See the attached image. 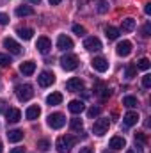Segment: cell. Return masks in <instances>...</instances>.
I'll list each match as a JSON object with an SVG mask.
<instances>
[{
  "label": "cell",
  "mask_w": 151,
  "mask_h": 153,
  "mask_svg": "<svg viewBox=\"0 0 151 153\" xmlns=\"http://www.w3.org/2000/svg\"><path fill=\"white\" fill-rule=\"evenodd\" d=\"M5 117H7V123H18L21 119V112L18 109H7L5 111Z\"/></svg>",
  "instance_id": "15"
},
{
  "label": "cell",
  "mask_w": 151,
  "mask_h": 153,
  "mask_svg": "<svg viewBox=\"0 0 151 153\" xmlns=\"http://www.w3.org/2000/svg\"><path fill=\"white\" fill-rule=\"evenodd\" d=\"M34 14V9L32 7H29V5H20L18 9H16V16H32Z\"/></svg>",
  "instance_id": "23"
},
{
  "label": "cell",
  "mask_w": 151,
  "mask_h": 153,
  "mask_svg": "<svg viewBox=\"0 0 151 153\" xmlns=\"http://www.w3.org/2000/svg\"><path fill=\"white\" fill-rule=\"evenodd\" d=\"M70 128H71L73 132H80V130L84 128V123H82V119H78V117H73V119L70 121Z\"/></svg>",
  "instance_id": "27"
},
{
  "label": "cell",
  "mask_w": 151,
  "mask_h": 153,
  "mask_svg": "<svg viewBox=\"0 0 151 153\" xmlns=\"http://www.w3.org/2000/svg\"><path fill=\"white\" fill-rule=\"evenodd\" d=\"M75 143H76L75 137H71V135H62V137L57 139L55 146H57V152L59 153H70V150L75 146Z\"/></svg>",
  "instance_id": "1"
},
{
  "label": "cell",
  "mask_w": 151,
  "mask_h": 153,
  "mask_svg": "<svg viewBox=\"0 0 151 153\" xmlns=\"http://www.w3.org/2000/svg\"><path fill=\"white\" fill-rule=\"evenodd\" d=\"M123 121H124V125H126V126H132V125H135V123L139 121V114H137V112H133V111H130V112H126V114H124Z\"/></svg>",
  "instance_id": "19"
},
{
  "label": "cell",
  "mask_w": 151,
  "mask_h": 153,
  "mask_svg": "<svg viewBox=\"0 0 151 153\" xmlns=\"http://www.w3.org/2000/svg\"><path fill=\"white\" fill-rule=\"evenodd\" d=\"M61 66L66 71H73V70H76V66H78V59H76L75 55H64L61 59Z\"/></svg>",
  "instance_id": "5"
},
{
  "label": "cell",
  "mask_w": 151,
  "mask_h": 153,
  "mask_svg": "<svg viewBox=\"0 0 151 153\" xmlns=\"http://www.w3.org/2000/svg\"><path fill=\"white\" fill-rule=\"evenodd\" d=\"M100 96L105 100V98H109L110 96V89H101V93H100Z\"/></svg>",
  "instance_id": "38"
},
{
  "label": "cell",
  "mask_w": 151,
  "mask_h": 153,
  "mask_svg": "<svg viewBox=\"0 0 151 153\" xmlns=\"http://www.w3.org/2000/svg\"><path fill=\"white\" fill-rule=\"evenodd\" d=\"M29 2H32V4H39L41 0H29Z\"/></svg>",
  "instance_id": "46"
},
{
  "label": "cell",
  "mask_w": 151,
  "mask_h": 153,
  "mask_svg": "<svg viewBox=\"0 0 151 153\" xmlns=\"http://www.w3.org/2000/svg\"><path fill=\"white\" fill-rule=\"evenodd\" d=\"M150 66H151V62H150L148 57H142V59L137 61V68H139V70H144V71H146V70H150Z\"/></svg>",
  "instance_id": "28"
},
{
  "label": "cell",
  "mask_w": 151,
  "mask_h": 153,
  "mask_svg": "<svg viewBox=\"0 0 151 153\" xmlns=\"http://www.w3.org/2000/svg\"><path fill=\"white\" fill-rule=\"evenodd\" d=\"M107 153H109V152H107Z\"/></svg>",
  "instance_id": "48"
},
{
  "label": "cell",
  "mask_w": 151,
  "mask_h": 153,
  "mask_svg": "<svg viewBox=\"0 0 151 153\" xmlns=\"http://www.w3.org/2000/svg\"><path fill=\"white\" fill-rule=\"evenodd\" d=\"M105 36L110 39V41H114V39L119 38V29H115V27H105Z\"/></svg>",
  "instance_id": "25"
},
{
  "label": "cell",
  "mask_w": 151,
  "mask_h": 153,
  "mask_svg": "<svg viewBox=\"0 0 151 153\" xmlns=\"http://www.w3.org/2000/svg\"><path fill=\"white\" fill-rule=\"evenodd\" d=\"M57 48H59V50H62V52L71 50V48H73V39L68 38V36H64V34H61L59 39H57Z\"/></svg>",
  "instance_id": "10"
},
{
  "label": "cell",
  "mask_w": 151,
  "mask_h": 153,
  "mask_svg": "<svg viewBox=\"0 0 151 153\" xmlns=\"http://www.w3.org/2000/svg\"><path fill=\"white\" fill-rule=\"evenodd\" d=\"M20 71L23 73V75H32L34 71H36V62L34 61H27V62H21L20 64Z\"/></svg>",
  "instance_id": "13"
},
{
  "label": "cell",
  "mask_w": 151,
  "mask_h": 153,
  "mask_svg": "<svg viewBox=\"0 0 151 153\" xmlns=\"http://www.w3.org/2000/svg\"><path fill=\"white\" fill-rule=\"evenodd\" d=\"M112 150H123L124 146H126V141H124V137H119V135H114L112 139H110V144H109Z\"/></svg>",
  "instance_id": "17"
},
{
  "label": "cell",
  "mask_w": 151,
  "mask_h": 153,
  "mask_svg": "<svg viewBox=\"0 0 151 153\" xmlns=\"http://www.w3.org/2000/svg\"><path fill=\"white\" fill-rule=\"evenodd\" d=\"M142 34H144V36H150L151 34V25L150 23H146V25L142 27Z\"/></svg>",
  "instance_id": "37"
},
{
  "label": "cell",
  "mask_w": 151,
  "mask_h": 153,
  "mask_svg": "<svg viewBox=\"0 0 151 153\" xmlns=\"http://www.w3.org/2000/svg\"><path fill=\"white\" fill-rule=\"evenodd\" d=\"M23 135H25V134H23L21 130H9V132H7V139H9L11 143H20V141L23 139Z\"/></svg>",
  "instance_id": "20"
},
{
  "label": "cell",
  "mask_w": 151,
  "mask_h": 153,
  "mask_svg": "<svg viewBox=\"0 0 151 153\" xmlns=\"http://www.w3.org/2000/svg\"><path fill=\"white\" fill-rule=\"evenodd\" d=\"M11 64V57L5 55V53H0V68H5Z\"/></svg>",
  "instance_id": "31"
},
{
  "label": "cell",
  "mask_w": 151,
  "mask_h": 153,
  "mask_svg": "<svg viewBox=\"0 0 151 153\" xmlns=\"http://www.w3.org/2000/svg\"><path fill=\"white\" fill-rule=\"evenodd\" d=\"M82 87H84V82H82L80 78H76V76L70 78V80L66 82V89H68V91H80Z\"/></svg>",
  "instance_id": "14"
},
{
  "label": "cell",
  "mask_w": 151,
  "mask_h": 153,
  "mask_svg": "<svg viewBox=\"0 0 151 153\" xmlns=\"http://www.w3.org/2000/svg\"><path fill=\"white\" fill-rule=\"evenodd\" d=\"M73 32L78 34V36H84V34H85V27H82V25H73Z\"/></svg>",
  "instance_id": "33"
},
{
  "label": "cell",
  "mask_w": 151,
  "mask_h": 153,
  "mask_svg": "<svg viewBox=\"0 0 151 153\" xmlns=\"http://www.w3.org/2000/svg\"><path fill=\"white\" fill-rule=\"evenodd\" d=\"M126 153H142V148H130V150H126Z\"/></svg>",
  "instance_id": "40"
},
{
  "label": "cell",
  "mask_w": 151,
  "mask_h": 153,
  "mask_svg": "<svg viewBox=\"0 0 151 153\" xmlns=\"http://www.w3.org/2000/svg\"><path fill=\"white\" fill-rule=\"evenodd\" d=\"M98 114H100V107H91V109L87 111V116H89V117H96Z\"/></svg>",
  "instance_id": "34"
},
{
  "label": "cell",
  "mask_w": 151,
  "mask_h": 153,
  "mask_svg": "<svg viewBox=\"0 0 151 153\" xmlns=\"http://www.w3.org/2000/svg\"><path fill=\"white\" fill-rule=\"evenodd\" d=\"M11 153H25V148H13Z\"/></svg>",
  "instance_id": "42"
},
{
  "label": "cell",
  "mask_w": 151,
  "mask_h": 153,
  "mask_svg": "<svg viewBox=\"0 0 151 153\" xmlns=\"http://www.w3.org/2000/svg\"><path fill=\"white\" fill-rule=\"evenodd\" d=\"M123 105L128 107V109H135V107L139 105V102H137L135 96H124V98H123Z\"/></svg>",
  "instance_id": "24"
},
{
  "label": "cell",
  "mask_w": 151,
  "mask_h": 153,
  "mask_svg": "<svg viewBox=\"0 0 151 153\" xmlns=\"http://www.w3.org/2000/svg\"><path fill=\"white\" fill-rule=\"evenodd\" d=\"M117 55H121V57H128L130 53H132V43L130 41H121L119 45H117Z\"/></svg>",
  "instance_id": "12"
},
{
  "label": "cell",
  "mask_w": 151,
  "mask_h": 153,
  "mask_svg": "<svg viewBox=\"0 0 151 153\" xmlns=\"http://www.w3.org/2000/svg\"><path fill=\"white\" fill-rule=\"evenodd\" d=\"M2 152H4V150H2V143H0V153H2Z\"/></svg>",
  "instance_id": "47"
},
{
  "label": "cell",
  "mask_w": 151,
  "mask_h": 153,
  "mask_svg": "<svg viewBox=\"0 0 151 153\" xmlns=\"http://www.w3.org/2000/svg\"><path fill=\"white\" fill-rule=\"evenodd\" d=\"M38 82H39L41 87H48V85H52L55 82V75L52 71H43V73H39Z\"/></svg>",
  "instance_id": "8"
},
{
  "label": "cell",
  "mask_w": 151,
  "mask_h": 153,
  "mask_svg": "<svg viewBox=\"0 0 151 153\" xmlns=\"http://www.w3.org/2000/svg\"><path fill=\"white\" fill-rule=\"evenodd\" d=\"M135 73H137V66H135V64H128V66H126V73H124L126 78H133Z\"/></svg>",
  "instance_id": "29"
},
{
  "label": "cell",
  "mask_w": 151,
  "mask_h": 153,
  "mask_svg": "<svg viewBox=\"0 0 151 153\" xmlns=\"http://www.w3.org/2000/svg\"><path fill=\"white\" fill-rule=\"evenodd\" d=\"M39 116H41V109H39L38 105H30V107L27 109V112H25V117H27V119H30V121L38 119Z\"/></svg>",
  "instance_id": "18"
},
{
  "label": "cell",
  "mask_w": 151,
  "mask_h": 153,
  "mask_svg": "<svg viewBox=\"0 0 151 153\" xmlns=\"http://www.w3.org/2000/svg\"><path fill=\"white\" fill-rule=\"evenodd\" d=\"M38 148L41 150V152H48V150H50V141H48V139H41V141H38Z\"/></svg>",
  "instance_id": "30"
},
{
  "label": "cell",
  "mask_w": 151,
  "mask_h": 153,
  "mask_svg": "<svg viewBox=\"0 0 151 153\" xmlns=\"http://www.w3.org/2000/svg\"><path fill=\"white\" fill-rule=\"evenodd\" d=\"M9 23V16L5 13H0V25H7Z\"/></svg>",
  "instance_id": "36"
},
{
  "label": "cell",
  "mask_w": 151,
  "mask_h": 153,
  "mask_svg": "<svg viewBox=\"0 0 151 153\" xmlns=\"http://www.w3.org/2000/svg\"><path fill=\"white\" fill-rule=\"evenodd\" d=\"M109 126H110L109 117H100V119L94 121V125H93V132H94L98 137H101V135H105V134L109 132Z\"/></svg>",
  "instance_id": "3"
},
{
  "label": "cell",
  "mask_w": 151,
  "mask_h": 153,
  "mask_svg": "<svg viewBox=\"0 0 151 153\" xmlns=\"http://www.w3.org/2000/svg\"><path fill=\"white\" fill-rule=\"evenodd\" d=\"M91 64H93V68H94L96 71H100V73H105V71L109 70V61H107L105 57H94V59L91 61Z\"/></svg>",
  "instance_id": "7"
},
{
  "label": "cell",
  "mask_w": 151,
  "mask_h": 153,
  "mask_svg": "<svg viewBox=\"0 0 151 153\" xmlns=\"http://www.w3.org/2000/svg\"><path fill=\"white\" fill-rule=\"evenodd\" d=\"M64 125H66V117H64L62 114L55 112V114H50V116H48V126H50V128L59 130V128H62Z\"/></svg>",
  "instance_id": "4"
},
{
  "label": "cell",
  "mask_w": 151,
  "mask_h": 153,
  "mask_svg": "<svg viewBox=\"0 0 151 153\" xmlns=\"http://www.w3.org/2000/svg\"><path fill=\"white\" fill-rule=\"evenodd\" d=\"M16 96L20 102H27L34 96V91H32V85L30 84H20L16 85Z\"/></svg>",
  "instance_id": "2"
},
{
  "label": "cell",
  "mask_w": 151,
  "mask_h": 153,
  "mask_svg": "<svg viewBox=\"0 0 151 153\" xmlns=\"http://www.w3.org/2000/svg\"><path fill=\"white\" fill-rule=\"evenodd\" d=\"M142 85H144L146 89H150L151 87V75H144L142 76Z\"/></svg>",
  "instance_id": "35"
},
{
  "label": "cell",
  "mask_w": 151,
  "mask_h": 153,
  "mask_svg": "<svg viewBox=\"0 0 151 153\" xmlns=\"http://www.w3.org/2000/svg\"><path fill=\"white\" fill-rule=\"evenodd\" d=\"M36 48H38L41 53H48L50 50H52V41L48 38H38V43H36Z\"/></svg>",
  "instance_id": "11"
},
{
  "label": "cell",
  "mask_w": 151,
  "mask_h": 153,
  "mask_svg": "<svg viewBox=\"0 0 151 153\" xmlns=\"http://www.w3.org/2000/svg\"><path fill=\"white\" fill-rule=\"evenodd\" d=\"M68 109H70V112H73V114H80V112H84L85 105H84V102H80V100H71L70 105H68Z\"/></svg>",
  "instance_id": "16"
},
{
  "label": "cell",
  "mask_w": 151,
  "mask_h": 153,
  "mask_svg": "<svg viewBox=\"0 0 151 153\" xmlns=\"http://www.w3.org/2000/svg\"><path fill=\"white\" fill-rule=\"evenodd\" d=\"M48 2H50V5H59L62 0H48Z\"/></svg>",
  "instance_id": "45"
},
{
  "label": "cell",
  "mask_w": 151,
  "mask_h": 153,
  "mask_svg": "<svg viewBox=\"0 0 151 153\" xmlns=\"http://www.w3.org/2000/svg\"><path fill=\"white\" fill-rule=\"evenodd\" d=\"M133 29H135V20H133V18H124V20H123V30L132 32Z\"/></svg>",
  "instance_id": "26"
},
{
  "label": "cell",
  "mask_w": 151,
  "mask_h": 153,
  "mask_svg": "<svg viewBox=\"0 0 151 153\" xmlns=\"http://www.w3.org/2000/svg\"><path fill=\"white\" fill-rule=\"evenodd\" d=\"M61 102H62V94L61 93H52V94L46 96V103L48 105H59Z\"/></svg>",
  "instance_id": "21"
},
{
  "label": "cell",
  "mask_w": 151,
  "mask_h": 153,
  "mask_svg": "<svg viewBox=\"0 0 151 153\" xmlns=\"http://www.w3.org/2000/svg\"><path fill=\"white\" fill-rule=\"evenodd\" d=\"M5 105H7V103H5L4 100H0V112H5Z\"/></svg>",
  "instance_id": "43"
},
{
  "label": "cell",
  "mask_w": 151,
  "mask_h": 153,
  "mask_svg": "<svg viewBox=\"0 0 151 153\" xmlns=\"http://www.w3.org/2000/svg\"><path fill=\"white\" fill-rule=\"evenodd\" d=\"M135 141H139V143H142V144H144V143H146V137H144L142 134H135Z\"/></svg>",
  "instance_id": "39"
},
{
  "label": "cell",
  "mask_w": 151,
  "mask_h": 153,
  "mask_svg": "<svg viewBox=\"0 0 151 153\" xmlns=\"http://www.w3.org/2000/svg\"><path fill=\"white\" fill-rule=\"evenodd\" d=\"M80 153H94V152H93V148L85 146V148H80Z\"/></svg>",
  "instance_id": "41"
},
{
  "label": "cell",
  "mask_w": 151,
  "mask_h": 153,
  "mask_svg": "<svg viewBox=\"0 0 151 153\" xmlns=\"http://www.w3.org/2000/svg\"><path fill=\"white\" fill-rule=\"evenodd\" d=\"M18 36L21 39H25V41H29V39H32V36H34V30L29 29V27H20L18 29Z\"/></svg>",
  "instance_id": "22"
},
{
  "label": "cell",
  "mask_w": 151,
  "mask_h": 153,
  "mask_svg": "<svg viewBox=\"0 0 151 153\" xmlns=\"http://www.w3.org/2000/svg\"><path fill=\"white\" fill-rule=\"evenodd\" d=\"M109 11V4L105 0H100V5H98V13H107Z\"/></svg>",
  "instance_id": "32"
},
{
  "label": "cell",
  "mask_w": 151,
  "mask_h": 153,
  "mask_svg": "<svg viewBox=\"0 0 151 153\" xmlns=\"http://www.w3.org/2000/svg\"><path fill=\"white\" fill-rule=\"evenodd\" d=\"M84 48L89 50V52H98V50H101V41H100L98 38H94V36L85 38V41H84Z\"/></svg>",
  "instance_id": "6"
},
{
  "label": "cell",
  "mask_w": 151,
  "mask_h": 153,
  "mask_svg": "<svg viewBox=\"0 0 151 153\" xmlns=\"http://www.w3.org/2000/svg\"><path fill=\"white\" fill-rule=\"evenodd\" d=\"M4 48H7V50H9L11 53H14V55H20V53H21V46H20L13 38L4 39Z\"/></svg>",
  "instance_id": "9"
},
{
  "label": "cell",
  "mask_w": 151,
  "mask_h": 153,
  "mask_svg": "<svg viewBox=\"0 0 151 153\" xmlns=\"http://www.w3.org/2000/svg\"><path fill=\"white\" fill-rule=\"evenodd\" d=\"M144 13H146V14H151V4H146V7H144Z\"/></svg>",
  "instance_id": "44"
}]
</instances>
